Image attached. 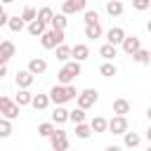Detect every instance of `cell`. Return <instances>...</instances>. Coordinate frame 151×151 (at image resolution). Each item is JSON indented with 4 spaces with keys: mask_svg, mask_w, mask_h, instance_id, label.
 I'll list each match as a JSON object with an SVG mask.
<instances>
[{
    "mask_svg": "<svg viewBox=\"0 0 151 151\" xmlns=\"http://www.w3.org/2000/svg\"><path fill=\"white\" fill-rule=\"evenodd\" d=\"M116 52H118V50H116L113 45H109V42H106V45H101V50H99V54H101L104 59H113V57H116Z\"/></svg>",
    "mask_w": 151,
    "mask_h": 151,
    "instance_id": "33",
    "label": "cell"
},
{
    "mask_svg": "<svg viewBox=\"0 0 151 151\" xmlns=\"http://www.w3.org/2000/svg\"><path fill=\"white\" fill-rule=\"evenodd\" d=\"M5 73H7V66H0V78H2Z\"/></svg>",
    "mask_w": 151,
    "mask_h": 151,
    "instance_id": "43",
    "label": "cell"
},
{
    "mask_svg": "<svg viewBox=\"0 0 151 151\" xmlns=\"http://www.w3.org/2000/svg\"><path fill=\"white\" fill-rule=\"evenodd\" d=\"M149 151H151V146H149Z\"/></svg>",
    "mask_w": 151,
    "mask_h": 151,
    "instance_id": "49",
    "label": "cell"
},
{
    "mask_svg": "<svg viewBox=\"0 0 151 151\" xmlns=\"http://www.w3.org/2000/svg\"><path fill=\"white\" fill-rule=\"evenodd\" d=\"M19 113H21V106H17V104H14V106L7 111V116H5V118H7V120H14V118H19Z\"/></svg>",
    "mask_w": 151,
    "mask_h": 151,
    "instance_id": "38",
    "label": "cell"
},
{
    "mask_svg": "<svg viewBox=\"0 0 151 151\" xmlns=\"http://www.w3.org/2000/svg\"><path fill=\"white\" fill-rule=\"evenodd\" d=\"M50 144H52V151H66L68 149V137L64 130H54L52 137H50Z\"/></svg>",
    "mask_w": 151,
    "mask_h": 151,
    "instance_id": "3",
    "label": "cell"
},
{
    "mask_svg": "<svg viewBox=\"0 0 151 151\" xmlns=\"http://www.w3.org/2000/svg\"><path fill=\"white\" fill-rule=\"evenodd\" d=\"M146 116H149V120H151V106H149V109H146Z\"/></svg>",
    "mask_w": 151,
    "mask_h": 151,
    "instance_id": "45",
    "label": "cell"
},
{
    "mask_svg": "<svg viewBox=\"0 0 151 151\" xmlns=\"http://www.w3.org/2000/svg\"><path fill=\"white\" fill-rule=\"evenodd\" d=\"M28 33H31V35H40V38H42V35L47 33V24H42L40 19H35L33 24H28Z\"/></svg>",
    "mask_w": 151,
    "mask_h": 151,
    "instance_id": "15",
    "label": "cell"
},
{
    "mask_svg": "<svg viewBox=\"0 0 151 151\" xmlns=\"http://www.w3.org/2000/svg\"><path fill=\"white\" fill-rule=\"evenodd\" d=\"M28 73H33V76H40V73H45L47 71V61L45 59H40V57H35V59H31L28 61V68H26Z\"/></svg>",
    "mask_w": 151,
    "mask_h": 151,
    "instance_id": "10",
    "label": "cell"
},
{
    "mask_svg": "<svg viewBox=\"0 0 151 151\" xmlns=\"http://www.w3.org/2000/svg\"><path fill=\"white\" fill-rule=\"evenodd\" d=\"M50 101H54L57 106H61V104H66V101H68V94H66V87H61V85H54V87L50 90Z\"/></svg>",
    "mask_w": 151,
    "mask_h": 151,
    "instance_id": "8",
    "label": "cell"
},
{
    "mask_svg": "<svg viewBox=\"0 0 151 151\" xmlns=\"http://www.w3.org/2000/svg\"><path fill=\"white\" fill-rule=\"evenodd\" d=\"M90 134H92V127H90L87 123L76 125V137H78V139H90Z\"/></svg>",
    "mask_w": 151,
    "mask_h": 151,
    "instance_id": "20",
    "label": "cell"
},
{
    "mask_svg": "<svg viewBox=\"0 0 151 151\" xmlns=\"http://www.w3.org/2000/svg\"><path fill=\"white\" fill-rule=\"evenodd\" d=\"M9 134H12V123L7 118H0V139H5Z\"/></svg>",
    "mask_w": 151,
    "mask_h": 151,
    "instance_id": "32",
    "label": "cell"
},
{
    "mask_svg": "<svg viewBox=\"0 0 151 151\" xmlns=\"http://www.w3.org/2000/svg\"><path fill=\"white\" fill-rule=\"evenodd\" d=\"M104 151H123V149H120V146H116V144H111V146H106Z\"/></svg>",
    "mask_w": 151,
    "mask_h": 151,
    "instance_id": "42",
    "label": "cell"
},
{
    "mask_svg": "<svg viewBox=\"0 0 151 151\" xmlns=\"http://www.w3.org/2000/svg\"><path fill=\"white\" fill-rule=\"evenodd\" d=\"M125 38H127V35H125V31H123L120 26H113V28H109V33H106V40H109V45H113V47L123 45Z\"/></svg>",
    "mask_w": 151,
    "mask_h": 151,
    "instance_id": "5",
    "label": "cell"
},
{
    "mask_svg": "<svg viewBox=\"0 0 151 151\" xmlns=\"http://www.w3.org/2000/svg\"><path fill=\"white\" fill-rule=\"evenodd\" d=\"M68 120H73L76 125L85 123V111H83V109H73V111H68Z\"/></svg>",
    "mask_w": 151,
    "mask_h": 151,
    "instance_id": "28",
    "label": "cell"
},
{
    "mask_svg": "<svg viewBox=\"0 0 151 151\" xmlns=\"http://www.w3.org/2000/svg\"><path fill=\"white\" fill-rule=\"evenodd\" d=\"M85 0H66L64 5H61V14L66 17V14H76V12H83L85 9Z\"/></svg>",
    "mask_w": 151,
    "mask_h": 151,
    "instance_id": "7",
    "label": "cell"
},
{
    "mask_svg": "<svg viewBox=\"0 0 151 151\" xmlns=\"http://www.w3.org/2000/svg\"><path fill=\"white\" fill-rule=\"evenodd\" d=\"M57 59L68 64V59H71V47H68V45H59V47H57Z\"/></svg>",
    "mask_w": 151,
    "mask_h": 151,
    "instance_id": "25",
    "label": "cell"
},
{
    "mask_svg": "<svg viewBox=\"0 0 151 151\" xmlns=\"http://www.w3.org/2000/svg\"><path fill=\"white\" fill-rule=\"evenodd\" d=\"M109 132H113V134H125V132H127V118L113 116V118L109 120Z\"/></svg>",
    "mask_w": 151,
    "mask_h": 151,
    "instance_id": "4",
    "label": "cell"
},
{
    "mask_svg": "<svg viewBox=\"0 0 151 151\" xmlns=\"http://www.w3.org/2000/svg\"><path fill=\"white\" fill-rule=\"evenodd\" d=\"M92 24H99V14L92 12V9H87L85 12V26H92Z\"/></svg>",
    "mask_w": 151,
    "mask_h": 151,
    "instance_id": "36",
    "label": "cell"
},
{
    "mask_svg": "<svg viewBox=\"0 0 151 151\" xmlns=\"http://www.w3.org/2000/svg\"><path fill=\"white\" fill-rule=\"evenodd\" d=\"M0 97H2V87H0Z\"/></svg>",
    "mask_w": 151,
    "mask_h": 151,
    "instance_id": "48",
    "label": "cell"
},
{
    "mask_svg": "<svg viewBox=\"0 0 151 151\" xmlns=\"http://www.w3.org/2000/svg\"><path fill=\"white\" fill-rule=\"evenodd\" d=\"M64 68H66V71H68L73 78H76V76H80V64H78V61H68Z\"/></svg>",
    "mask_w": 151,
    "mask_h": 151,
    "instance_id": "37",
    "label": "cell"
},
{
    "mask_svg": "<svg viewBox=\"0 0 151 151\" xmlns=\"http://www.w3.org/2000/svg\"><path fill=\"white\" fill-rule=\"evenodd\" d=\"M113 113L125 118V113H130V101L127 99H116L113 101Z\"/></svg>",
    "mask_w": 151,
    "mask_h": 151,
    "instance_id": "17",
    "label": "cell"
},
{
    "mask_svg": "<svg viewBox=\"0 0 151 151\" xmlns=\"http://www.w3.org/2000/svg\"><path fill=\"white\" fill-rule=\"evenodd\" d=\"M146 28H149V33H151V21H149V24H146Z\"/></svg>",
    "mask_w": 151,
    "mask_h": 151,
    "instance_id": "46",
    "label": "cell"
},
{
    "mask_svg": "<svg viewBox=\"0 0 151 151\" xmlns=\"http://www.w3.org/2000/svg\"><path fill=\"white\" fill-rule=\"evenodd\" d=\"M97 99H99V92L94 90V87H87V90H83L80 94H78V109H83V111H87L90 106H94L97 104Z\"/></svg>",
    "mask_w": 151,
    "mask_h": 151,
    "instance_id": "2",
    "label": "cell"
},
{
    "mask_svg": "<svg viewBox=\"0 0 151 151\" xmlns=\"http://www.w3.org/2000/svg\"><path fill=\"white\" fill-rule=\"evenodd\" d=\"M149 5H151L149 0H134V2H132V7H134V9H139V12H142V9H146Z\"/></svg>",
    "mask_w": 151,
    "mask_h": 151,
    "instance_id": "39",
    "label": "cell"
},
{
    "mask_svg": "<svg viewBox=\"0 0 151 151\" xmlns=\"http://www.w3.org/2000/svg\"><path fill=\"white\" fill-rule=\"evenodd\" d=\"M12 106H14V101H12L9 97H0V113H2V116H7V111H9Z\"/></svg>",
    "mask_w": 151,
    "mask_h": 151,
    "instance_id": "35",
    "label": "cell"
},
{
    "mask_svg": "<svg viewBox=\"0 0 151 151\" xmlns=\"http://www.w3.org/2000/svg\"><path fill=\"white\" fill-rule=\"evenodd\" d=\"M146 139L151 142V125H149V130H146Z\"/></svg>",
    "mask_w": 151,
    "mask_h": 151,
    "instance_id": "44",
    "label": "cell"
},
{
    "mask_svg": "<svg viewBox=\"0 0 151 151\" xmlns=\"http://www.w3.org/2000/svg\"><path fill=\"white\" fill-rule=\"evenodd\" d=\"M50 24H52V31H64L66 28V17L64 14H54V19Z\"/></svg>",
    "mask_w": 151,
    "mask_h": 151,
    "instance_id": "24",
    "label": "cell"
},
{
    "mask_svg": "<svg viewBox=\"0 0 151 151\" xmlns=\"http://www.w3.org/2000/svg\"><path fill=\"white\" fill-rule=\"evenodd\" d=\"M139 50H142V42H139V38H137V35H127V38L123 40V52H125V54L134 57Z\"/></svg>",
    "mask_w": 151,
    "mask_h": 151,
    "instance_id": "6",
    "label": "cell"
},
{
    "mask_svg": "<svg viewBox=\"0 0 151 151\" xmlns=\"http://www.w3.org/2000/svg\"><path fill=\"white\" fill-rule=\"evenodd\" d=\"M40 45L45 50H57L59 45H64V31H47L42 38H40Z\"/></svg>",
    "mask_w": 151,
    "mask_h": 151,
    "instance_id": "1",
    "label": "cell"
},
{
    "mask_svg": "<svg viewBox=\"0 0 151 151\" xmlns=\"http://www.w3.org/2000/svg\"><path fill=\"white\" fill-rule=\"evenodd\" d=\"M99 35H101V26H99V24L85 26V38H90V40H97Z\"/></svg>",
    "mask_w": 151,
    "mask_h": 151,
    "instance_id": "23",
    "label": "cell"
},
{
    "mask_svg": "<svg viewBox=\"0 0 151 151\" xmlns=\"http://www.w3.org/2000/svg\"><path fill=\"white\" fill-rule=\"evenodd\" d=\"M90 127H92V132H106V130H109V120L101 118V116H94V118L90 120Z\"/></svg>",
    "mask_w": 151,
    "mask_h": 151,
    "instance_id": "14",
    "label": "cell"
},
{
    "mask_svg": "<svg viewBox=\"0 0 151 151\" xmlns=\"http://www.w3.org/2000/svg\"><path fill=\"white\" fill-rule=\"evenodd\" d=\"M31 106H33L35 111H45V109L50 106V94H33Z\"/></svg>",
    "mask_w": 151,
    "mask_h": 151,
    "instance_id": "13",
    "label": "cell"
},
{
    "mask_svg": "<svg viewBox=\"0 0 151 151\" xmlns=\"http://www.w3.org/2000/svg\"><path fill=\"white\" fill-rule=\"evenodd\" d=\"M33 80H35L33 73H28V71H17V85H19V90H28V87L33 85Z\"/></svg>",
    "mask_w": 151,
    "mask_h": 151,
    "instance_id": "11",
    "label": "cell"
},
{
    "mask_svg": "<svg viewBox=\"0 0 151 151\" xmlns=\"http://www.w3.org/2000/svg\"><path fill=\"white\" fill-rule=\"evenodd\" d=\"M54 130H57V127H54L52 123H40V125H38V134H40V137H52Z\"/></svg>",
    "mask_w": 151,
    "mask_h": 151,
    "instance_id": "31",
    "label": "cell"
},
{
    "mask_svg": "<svg viewBox=\"0 0 151 151\" xmlns=\"http://www.w3.org/2000/svg\"><path fill=\"white\" fill-rule=\"evenodd\" d=\"M106 12H109L111 17H118V14H123V2H118V0H111V2H106Z\"/></svg>",
    "mask_w": 151,
    "mask_h": 151,
    "instance_id": "21",
    "label": "cell"
},
{
    "mask_svg": "<svg viewBox=\"0 0 151 151\" xmlns=\"http://www.w3.org/2000/svg\"><path fill=\"white\" fill-rule=\"evenodd\" d=\"M14 57V42L2 40L0 42V66H7V61Z\"/></svg>",
    "mask_w": 151,
    "mask_h": 151,
    "instance_id": "9",
    "label": "cell"
},
{
    "mask_svg": "<svg viewBox=\"0 0 151 151\" xmlns=\"http://www.w3.org/2000/svg\"><path fill=\"white\" fill-rule=\"evenodd\" d=\"M132 59H134L137 64H149V61H151V52H149V50H139Z\"/></svg>",
    "mask_w": 151,
    "mask_h": 151,
    "instance_id": "34",
    "label": "cell"
},
{
    "mask_svg": "<svg viewBox=\"0 0 151 151\" xmlns=\"http://www.w3.org/2000/svg\"><path fill=\"white\" fill-rule=\"evenodd\" d=\"M71 57H73V61H78V64H80L83 59H87V57H90L87 45H83V42H80V45H73V47H71Z\"/></svg>",
    "mask_w": 151,
    "mask_h": 151,
    "instance_id": "12",
    "label": "cell"
},
{
    "mask_svg": "<svg viewBox=\"0 0 151 151\" xmlns=\"http://www.w3.org/2000/svg\"><path fill=\"white\" fill-rule=\"evenodd\" d=\"M66 94H68V101H71V99H78V94H80V92H78L73 85H68V87H66Z\"/></svg>",
    "mask_w": 151,
    "mask_h": 151,
    "instance_id": "40",
    "label": "cell"
},
{
    "mask_svg": "<svg viewBox=\"0 0 151 151\" xmlns=\"http://www.w3.org/2000/svg\"><path fill=\"white\" fill-rule=\"evenodd\" d=\"M149 52H151V50H149Z\"/></svg>",
    "mask_w": 151,
    "mask_h": 151,
    "instance_id": "50",
    "label": "cell"
},
{
    "mask_svg": "<svg viewBox=\"0 0 151 151\" xmlns=\"http://www.w3.org/2000/svg\"><path fill=\"white\" fill-rule=\"evenodd\" d=\"M99 73L104 76V78H113L116 73H118V68L111 64V61H106V64H101V68H99Z\"/></svg>",
    "mask_w": 151,
    "mask_h": 151,
    "instance_id": "26",
    "label": "cell"
},
{
    "mask_svg": "<svg viewBox=\"0 0 151 151\" xmlns=\"http://www.w3.org/2000/svg\"><path fill=\"white\" fill-rule=\"evenodd\" d=\"M7 24H9V17L2 12V14H0V26H7Z\"/></svg>",
    "mask_w": 151,
    "mask_h": 151,
    "instance_id": "41",
    "label": "cell"
},
{
    "mask_svg": "<svg viewBox=\"0 0 151 151\" xmlns=\"http://www.w3.org/2000/svg\"><path fill=\"white\" fill-rule=\"evenodd\" d=\"M52 120H54L57 125L66 123V120H68V111H66L64 106H57V109H54V113H52Z\"/></svg>",
    "mask_w": 151,
    "mask_h": 151,
    "instance_id": "19",
    "label": "cell"
},
{
    "mask_svg": "<svg viewBox=\"0 0 151 151\" xmlns=\"http://www.w3.org/2000/svg\"><path fill=\"white\" fill-rule=\"evenodd\" d=\"M9 31H14V33H19V31H24V19L21 17H9Z\"/></svg>",
    "mask_w": 151,
    "mask_h": 151,
    "instance_id": "30",
    "label": "cell"
},
{
    "mask_svg": "<svg viewBox=\"0 0 151 151\" xmlns=\"http://www.w3.org/2000/svg\"><path fill=\"white\" fill-rule=\"evenodd\" d=\"M31 101H33V94H31L28 90H19L17 97H14V104H17V106H28Z\"/></svg>",
    "mask_w": 151,
    "mask_h": 151,
    "instance_id": "16",
    "label": "cell"
},
{
    "mask_svg": "<svg viewBox=\"0 0 151 151\" xmlns=\"http://www.w3.org/2000/svg\"><path fill=\"white\" fill-rule=\"evenodd\" d=\"M123 142H125V146H127V149H134V146H139L142 137H139L137 132H125V134H123Z\"/></svg>",
    "mask_w": 151,
    "mask_h": 151,
    "instance_id": "18",
    "label": "cell"
},
{
    "mask_svg": "<svg viewBox=\"0 0 151 151\" xmlns=\"http://www.w3.org/2000/svg\"><path fill=\"white\" fill-rule=\"evenodd\" d=\"M57 80H59V85H61V87H68V85H71V80H73V76H71L66 68H61V71L57 73Z\"/></svg>",
    "mask_w": 151,
    "mask_h": 151,
    "instance_id": "27",
    "label": "cell"
},
{
    "mask_svg": "<svg viewBox=\"0 0 151 151\" xmlns=\"http://www.w3.org/2000/svg\"><path fill=\"white\" fill-rule=\"evenodd\" d=\"M2 12H5V9H2V5H0V14H2Z\"/></svg>",
    "mask_w": 151,
    "mask_h": 151,
    "instance_id": "47",
    "label": "cell"
},
{
    "mask_svg": "<svg viewBox=\"0 0 151 151\" xmlns=\"http://www.w3.org/2000/svg\"><path fill=\"white\" fill-rule=\"evenodd\" d=\"M21 19H24V24H33V21L38 19V12H35L33 7H26V9L21 12Z\"/></svg>",
    "mask_w": 151,
    "mask_h": 151,
    "instance_id": "29",
    "label": "cell"
},
{
    "mask_svg": "<svg viewBox=\"0 0 151 151\" xmlns=\"http://www.w3.org/2000/svg\"><path fill=\"white\" fill-rule=\"evenodd\" d=\"M38 19H40L42 24H50V21L54 19V12H52V7H40V9H38Z\"/></svg>",
    "mask_w": 151,
    "mask_h": 151,
    "instance_id": "22",
    "label": "cell"
}]
</instances>
